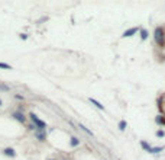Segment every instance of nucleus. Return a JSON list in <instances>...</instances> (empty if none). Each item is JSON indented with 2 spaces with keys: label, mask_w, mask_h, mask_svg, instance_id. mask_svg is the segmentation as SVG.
Returning a JSON list of instances; mask_svg holds the SVG:
<instances>
[{
  "label": "nucleus",
  "mask_w": 165,
  "mask_h": 160,
  "mask_svg": "<svg viewBox=\"0 0 165 160\" xmlns=\"http://www.w3.org/2000/svg\"><path fill=\"white\" fill-rule=\"evenodd\" d=\"M154 39H155V42L161 48L165 47V29L162 26H156L155 28V31H154Z\"/></svg>",
  "instance_id": "nucleus-1"
},
{
  "label": "nucleus",
  "mask_w": 165,
  "mask_h": 160,
  "mask_svg": "<svg viewBox=\"0 0 165 160\" xmlns=\"http://www.w3.org/2000/svg\"><path fill=\"white\" fill-rule=\"evenodd\" d=\"M29 117H31V119L33 121V124H35V127L39 128V130H42V131H45V128H47V124L43 122V121H41V119H39V118L36 117V115H35L33 112L31 113Z\"/></svg>",
  "instance_id": "nucleus-2"
},
{
  "label": "nucleus",
  "mask_w": 165,
  "mask_h": 160,
  "mask_svg": "<svg viewBox=\"0 0 165 160\" xmlns=\"http://www.w3.org/2000/svg\"><path fill=\"white\" fill-rule=\"evenodd\" d=\"M139 31H141V29H139V28H136V26H133V28H129V29H126V31L123 32V35H122V37H123V38H130V37H133L135 33H138V32H139Z\"/></svg>",
  "instance_id": "nucleus-3"
},
{
  "label": "nucleus",
  "mask_w": 165,
  "mask_h": 160,
  "mask_svg": "<svg viewBox=\"0 0 165 160\" xmlns=\"http://www.w3.org/2000/svg\"><path fill=\"white\" fill-rule=\"evenodd\" d=\"M141 147L145 151H148V153H151V150H152V146L148 141H145V140H141Z\"/></svg>",
  "instance_id": "nucleus-4"
},
{
  "label": "nucleus",
  "mask_w": 165,
  "mask_h": 160,
  "mask_svg": "<svg viewBox=\"0 0 165 160\" xmlns=\"http://www.w3.org/2000/svg\"><path fill=\"white\" fill-rule=\"evenodd\" d=\"M13 118L16 119V121H19V122H25V121H26V117H25L23 113H20V112H14Z\"/></svg>",
  "instance_id": "nucleus-5"
},
{
  "label": "nucleus",
  "mask_w": 165,
  "mask_h": 160,
  "mask_svg": "<svg viewBox=\"0 0 165 160\" xmlns=\"http://www.w3.org/2000/svg\"><path fill=\"white\" fill-rule=\"evenodd\" d=\"M89 100H90V102H91L93 105H94L96 108H99L100 111H104V105H101V104L99 102V100H96V99H93V98H90Z\"/></svg>",
  "instance_id": "nucleus-6"
},
{
  "label": "nucleus",
  "mask_w": 165,
  "mask_h": 160,
  "mask_svg": "<svg viewBox=\"0 0 165 160\" xmlns=\"http://www.w3.org/2000/svg\"><path fill=\"white\" fill-rule=\"evenodd\" d=\"M139 33H141V39L142 41H146L148 39V37H149V32H148V29L142 28L141 31H139Z\"/></svg>",
  "instance_id": "nucleus-7"
},
{
  "label": "nucleus",
  "mask_w": 165,
  "mask_h": 160,
  "mask_svg": "<svg viewBox=\"0 0 165 160\" xmlns=\"http://www.w3.org/2000/svg\"><path fill=\"white\" fill-rule=\"evenodd\" d=\"M162 150H165V146H156V147H152L151 154H158V153H161Z\"/></svg>",
  "instance_id": "nucleus-8"
},
{
  "label": "nucleus",
  "mask_w": 165,
  "mask_h": 160,
  "mask_svg": "<svg viewBox=\"0 0 165 160\" xmlns=\"http://www.w3.org/2000/svg\"><path fill=\"white\" fill-rule=\"evenodd\" d=\"M70 146H71V147H77V146H80V138H77V137H71V140H70Z\"/></svg>",
  "instance_id": "nucleus-9"
},
{
  "label": "nucleus",
  "mask_w": 165,
  "mask_h": 160,
  "mask_svg": "<svg viewBox=\"0 0 165 160\" xmlns=\"http://www.w3.org/2000/svg\"><path fill=\"white\" fill-rule=\"evenodd\" d=\"M155 122L158 124V125H165V117L164 115H158V117H155Z\"/></svg>",
  "instance_id": "nucleus-10"
},
{
  "label": "nucleus",
  "mask_w": 165,
  "mask_h": 160,
  "mask_svg": "<svg viewBox=\"0 0 165 160\" xmlns=\"http://www.w3.org/2000/svg\"><path fill=\"white\" fill-rule=\"evenodd\" d=\"M6 156H10V157H14L16 156V151L13 150V149H10V147H7V149H5V151H3Z\"/></svg>",
  "instance_id": "nucleus-11"
},
{
  "label": "nucleus",
  "mask_w": 165,
  "mask_h": 160,
  "mask_svg": "<svg viewBox=\"0 0 165 160\" xmlns=\"http://www.w3.org/2000/svg\"><path fill=\"white\" fill-rule=\"evenodd\" d=\"M35 136H36V138H38L39 141H45V132L36 131V132H35Z\"/></svg>",
  "instance_id": "nucleus-12"
},
{
  "label": "nucleus",
  "mask_w": 165,
  "mask_h": 160,
  "mask_svg": "<svg viewBox=\"0 0 165 160\" xmlns=\"http://www.w3.org/2000/svg\"><path fill=\"white\" fill-rule=\"evenodd\" d=\"M126 127H127V122L125 121V119H122V121L119 122V130H120V131H125V130H126Z\"/></svg>",
  "instance_id": "nucleus-13"
},
{
  "label": "nucleus",
  "mask_w": 165,
  "mask_h": 160,
  "mask_svg": "<svg viewBox=\"0 0 165 160\" xmlns=\"http://www.w3.org/2000/svg\"><path fill=\"white\" fill-rule=\"evenodd\" d=\"M78 127H80V128H81V130H83V131H84V132H87V134H89V136H91V137L94 136V134H93V132L90 131L89 128H85V127H84V125H83V124H80V125H78Z\"/></svg>",
  "instance_id": "nucleus-14"
},
{
  "label": "nucleus",
  "mask_w": 165,
  "mask_h": 160,
  "mask_svg": "<svg viewBox=\"0 0 165 160\" xmlns=\"http://www.w3.org/2000/svg\"><path fill=\"white\" fill-rule=\"evenodd\" d=\"M0 69H5V70H12V66H10V64H6V63H0Z\"/></svg>",
  "instance_id": "nucleus-15"
},
{
  "label": "nucleus",
  "mask_w": 165,
  "mask_h": 160,
  "mask_svg": "<svg viewBox=\"0 0 165 160\" xmlns=\"http://www.w3.org/2000/svg\"><path fill=\"white\" fill-rule=\"evenodd\" d=\"M155 136L158 137V138H162V137H165V131H164V130H158Z\"/></svg>",
  "instance_id": "nucleus-16"
},
{
  "label": "nucleus",
  "mask_w": 165,
  "mask_h": 160,
  "mask_svg": "<svg viewBox=\"0 0 165 160\" xmlns=\"http://www.w3.org/2000/svg\"><path fill=\"white\" fill-rule=\"evenodd\" d=\"M26 38H28L26 33H20V39H26Z\"/></svg>",
  "instance_id": "nucleus-17"
},
{
  "label": "nucleus",
  "mask_w": 165,
  "mask_h": 160,
  "mask_svg": "<svg viewBox=\"0 0 165 160\" xmlns=\"http://www.w3.org/2000/svg\"><path fill=\"white\" fill-rule=\"evenodd\" d=\"M2 105H3V100H2V99H0V106H2Z\"/></svg>",
  "instance_id": "nucleus-18"
}]
</instances>
